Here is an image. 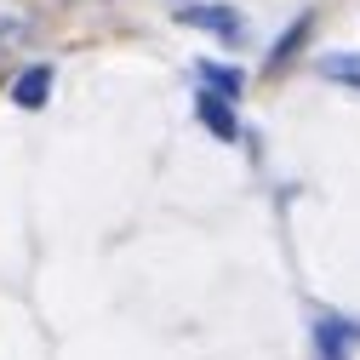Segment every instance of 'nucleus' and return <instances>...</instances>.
<instances>
[{
  "label": "nucleus",
  "mask_w": 360,
  "mask_h": 360,
  "mask_svg": "<svg viewBox=\"0 0 360 360\" xmlns=\"http://www.w3.org/2000/svg\"><path fill=\"white\" fill-rule=\"evenodd\" d=\"M177 23H184V29H206V34H217V40H240V34H246V18H240L235 6H223V0L184 6V12H177Z\"/></svg>",
  "instance_id": "obj_1"
},
{
  "label": "nucleus",
  "mask_w": 360,
  "mask_h": 360,
  "mask_svg": "<svg viewBox=\"0 0 360 360\" xmlns=\"http://www.w3.org/2000/svg\"><path fill=\"white\" fill-rule=\"evenodd\" d=\"M52 63H29V69H18V80H12V103L18 109H46L52 103Z\"/></svg>",
  "instance_id": "obj_2"
},
{
  "label": "nucleus",
  "mask_w": 360,
  "mask_h": 360,
  "mask_svg": "<svg viewBox=\"0 0 360 360\" xmlns=\"http://www.w3.org/2000/svg\"><path fill=\"white\" fill-rule=\"evenodd\" d=\"M200 126L212 131L217 143H235L240 138V120H235V98H217V92H200Z\"/></svg>",
  "instance_id": "obj_3"
},
{
  "label": "nucleus",
  "mask_w": 360,
  "mask_h": 360,
  "mask_svg": "<svg viewBox=\"0 0 360 360\" xmlns=\"http://www.w3.org/2000/svg\"><path fill=\"white\" fill-rule=\"evenodd\" d=\"M309 34H314V12H297V18L286 23V34H281L275 46H269V58H263V63H269V75H281V69L303 52V40H309Z\"/></svg>",
  "instance_id": "obj_4"
},
{
  "label": "nucleus",
  "mask_w": 360,
  "mask_h": 360,
  "mask_svg": "<svg viewBox=\"0 0 360 360\" xmlns=\"http://www.w3.org/2000/svg\"><path fill=\"white\" fill-rule=\"evenodd\" d=\"M349 343H354L349 321H338V314H321V321H314V354L321 360H349Z\"/></svg>",
  "instance_id": "obj_5"
},
{
  "label": "nucleus",
  "mask_w": 360,
  "mask_h": 360,
  "mask_svg": "<svg viewBox=\"0 0 360 360\" xmlns=\"http://www.w3.org/2000/svg\"><path fill=\"white\" fill-rule=\"evenodd\" d=\"M321 69L332 86H349V92H360V52H321Z\"/></svg>",
  "instance_id": "obj_6"
},
{
  "label": "nucleus",
  "mask_w": 360,
  "mask_h": 360,
  "mask_svg": "<svg viewBox=\"0 0 360 360\" xmlns=\"http://www.w3.org/2000/svg\"><path fill=\"white\" fill-rule=\"evenodd\" d=\"M195 75L206 80V92H217V98H240V92H246V80H240V69H235V63H212V58H206Z\"/></svg>",
  "instance_id": "obj_7"
}]
</instances>
